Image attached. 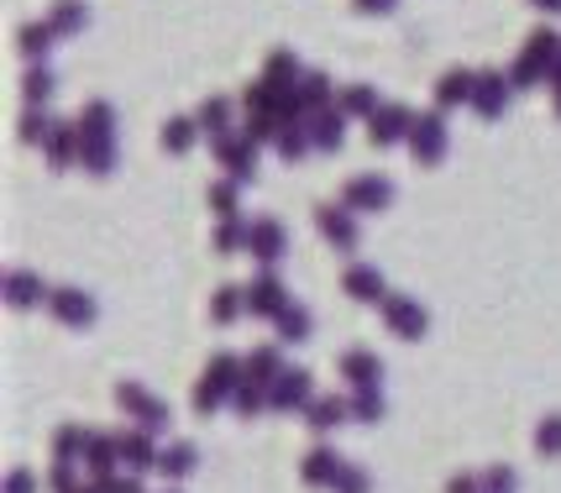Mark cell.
I'll list each match as a JSON object with an SVG mask.
<instances>
[{
    "instance_id": "obj_1",
    "label": "cell",
    "mask_w": 561,
    "mask_h": 493,
    "mask_svg": "<svg viewBox=\"0 0 561 493\" xmlns=\"http://www.w3.org/2000/svg\"><path fill=\"white\" fill-rule=\"evenodd\" d=\"M79 122V169L90 179H111L116 173V111L111 100H84V111L73 116Z\"/></svg>"
},
{
    "instance_id": "obj_2",
    "label": "cell",
    "mask_w": 561,
    "mask_h": 493,
    "mask_svg": "<svg viewBox=\"0 0 561 493\" xmlns=\"http://www.w3.org/2000/svg\"><path fill=\"white\" fill-rule=\"evenodd\" d=\"M247 378L242 357H231V352H216L210 363H205V372H199L195 394H190V404H195V415H216L220 404H231V394H237V383Z\"/></svg>"
},
{
    "instance_id": "obj_3",
    "label": "cell",
    "mask_w": 561,
    "mask_h": 493,
    "mask_svg": "<svg viewBox=\"0 0 561 493\" xmlns=\"http://www.w3.org/2000/svg\"><path fill=\"white\" fill-rule=\"evenodd\" d=\"M557 58H561V32H551V26L530 32L525 48L514 53V64H510V84L514 90H536L540 79H551Z\"/></svg>"
},
{
    "instance_id": "obj_4",
    "label": "cell",
    "mask_w": 561,
    "mask_h": 493,
    "mask_svg": "<svg viewBox=\"0 0 561 493\" xmlns=\"http://www.w3.org/2000/svg\"><path fill=\"white\" fill-rule=\"evenodd\" d=\"M336 199H342L352 216H378V210L393 205V179L389 173H352Z\"/></svg>"
},
{
    "instance_id": "obj_5",
    "label": "cell",
    "mask_w": 561,
    "mask_h": 493,
    "mask_svg": "<svg viewBox=\"0 0 561 493\" xmlns=\"http://www.w3.org/2000/svg\"><path fill=\"white\" fill-rule=\"evenodd\" d=\"M116 404L131 415V425H142V431H152V436H158V431H169V404L152 394L147 383H131V378L116 383Z\"/></svg>"
},
{
    "instance_id": "obj_6",
    "label": "cell",
    "mask_w": 561,
    "mask_h": 493,
    "mask_svg": "<svg viewBox=\"0 0 561 493\" xmlns=\"http://www.w3.org/2000/svg\"><path fill=\"white\" fill-rule=\"evenodd\" d=\"M451 148V126H446V111H425L415 116V131H410V152H415L420 169H436Z\"/></svg>"
},
{
    "instance_id": "obj_7",
    "label": "cell",
    "mask_w": 561,
    "mask_h": 493,
    "mask_svg": "<svg viewBox=\"0 0 561 493\" xmlns=\"http://www.w3.org/2000/svg\"><path fill=\"white\" fill-rule=\"evenodd\" d=\"M48 310H53V321L58 325H69V331H90V325L100 321V305L90 289H79V284H58L48 299Z\"/></svg>"
},
{
    "instance_id": "obj_8",
    "label": "cell",
    "mask_w": 561,
    "mask_h": 493,
    "mask_svg": "<svg viewBox=\"0 0 561 493\" xmlns=\"http://www.w3.org/2000/svg\"><path fill=\"white\" fill-rule=\"evenodd\" d=\"M278 100L263 90V84H247L242 90V131L252 142H273L278 137Z\"/></svg>"
},
{
    "instance_id": "obj_9",
    "label": "cell",
    "mask_w": 561,
    "mask_h": 493,
    "mask_svg": "<svg viewBox=\"0 0 561 493\" xmlns=\"http://www.w3.org/2000/svg\"><path fill=\"white\" fill-rule=\"evenodd\" d=\"M378 310H383L389 336H399V342H420V336L431 331V316H425V305H420L415 295H389Z\"/></svg>"
},
{
    "instance_id": "obj_10",
    "label": "cell",
    "mask_w": 561,
    "mask_h": 493,
    "mask_svg": "<svg viewBox=\"0 0 561 493\" xmlns=\"http://www.w3.org/2000/svg\"><path fill=\"white\" fill-rule=\"evenodd\" d=\"M310 399H316V372L310 368H284L268 383V410H284V415L299 410V415H305V410H310Z\"/></svg>"
},
{
    "instance_id": "obj_11",
    "label": "cell",
    "mask_w": 561,
    "mask_h": 493,
    "mask_svg": "<svg viewBox=\"0 0 561 493\" xmlns=\"http://www.w3.org/2000/svg\"><path fill=\"white\" fill-rule=\"evenodd\" d=\"M316 226H320V237L336 246V252H357V242H363L357 216L346 210L342 199H320V205H316Z\"/></svg>"
},
{
    "instance_id": "obj_12",
    "label": "cell",
    "mask_w": 561,
    "mask_h": 493,
    "mask_svg": "<svg viewBox=\"0 0 561 493\" xmlns=\"http://www.w3.org/2000/svg\"><path fill=\"white\" fill-rule=\"evenodd\" d=\"M299 79H305L299 53H294V48H273L268 58H263V74H257V84H263L273 100H289L294 90H299Z\"/></svg>"
},
{
    "instance_id": "obj_13",
    "label": "cell",
    "mask_w": 561,
    "mask_h": 493,
    "mask_svg": "<svg viewBox=\"0 0 561 493\" xmlns=\"http://www.w3.org/2000/svg\"><path fill=\"white\" fill-rule=\"evenodd\" d=\"M289 305V284L278 278V268H263L257 278H247V316L257 321H273L278 310Z\"/></svg>"
},
{
    "instance_id": "obj_14",
    "label": "cell",
    "mask_w": 561,
    "mask_h": 493,
    "mask_svg": "<svg viewBox=\"0 0 561 493\" xmlns=\"http://www.w3.org/2000/svg\"><path fill=\"white\" fill-rule=\"evenodd\" d=\"M510 69H478V90H472V111L483 116V122H499L504 111H510Z\"/></svg>"
},
{
    "instance_id": "obj_15",
    "label": "cell",
    "mask_w": 561,
    "mask_h": 493,
    "mask_svg": "<svg viewBox=\"0 0 561 493\" xmlns=\"http://www.w3.org/2000/svg\"><path fill=\"white\" fill-rule=\"evenodd\" d=\"M216 158H220V169H226V179H237V184H252V179H257V142H252L247 131L220 137Z\"/></svg>"
},
{
    "instance_id": "obj_16",
    "label": "cell",
    "mask_w": 561,
    "mask_h": 493,
    "mask_svg": "<svg viewBox=\"0 0 561 493\" xmlns=\"http://www.w3.org/2000/svg\"><path fill=\"white\" fill-rule=\"evenodd\" d=\"M410 131H415V111L383 100V111L367 122V142H373V148H399V142H410Z\"/></svg>"
},
{
    "instance_id": "obj_17",
    "label": "cell",
    "mask_w": 561,
    "mask_h": 493,
    "mask_svg": "<svg viewBox=\"0 0 561 493\" xmlns=\"http://www.w3.org/2000/svg\"><path fill=\"white\" fill-rule=\"evenodd\" d=\"M247 252L263 263V268H278L284 263V252H289V231L278 216H257L252 221V237H247Z\"/></svg>"
},
{
    "instance_id": "obj_18",
    "label": "cell",
    "mask_w": 561,
    "mask_h": 493,
    "mask_svg": "<svg viewBox=\"0 0 561 493\" xmlns=\"http://www.w3.org/2000/svg\"><path fill=\"white\" fill-rule=\"evenodd\" d=\"M116 446H122V468L126 472H158V457H163V446L152 431L142 425H131V431H116Z\"/></svg>"
},
{
    "instance_id": "obj_19",
    "label": "cell",
    "mask_w": 561,
    "mask_h": 493,
    "mask_svg": "<svg viewBox=\"0 0 561 493\" xmlns=\"http://www.w3.org/2000/svg\"><path fill=\"white\" fill-rule=\"evenodd\" d=\"M342 289H346V299H357V305H383V299L393 295L383 268H373V263H346Z\"/></svg>"
},
{
    "instance_id": "obj_20",
    "label": "cell",
    "mask_w": 561,
    "mask_h": 493,
    "mask_svg": "<svg viewBox=\"0 0 561 493\" xmlns=\"http://www.w3.org/2000/svg\"><path fill=\"white\" fill-rule=\"evenodd\" d=\"M342 378H346V389L357 394V389H378L383 383V357L373 352V346H352V352H342Z\"/></svg>"
},
{
    "instance_id": "obj_21",
    "label": "cell",
    "mask_w": 561,
    "mask_h": 493,
    "mask_svg": "<svg viewBox=\"0 0 561 493\" xmlns=\"http://www.w3.org/2000/svg\"><path fill=\"white\" fill-rule=\"evenodd\" d=\"M48 299H53L48 278H37V273H26V268L5 273V305H11V310H37V305H48Z\"/></svg>"
},
{
    "instance_id": "obj_22",
    "label": "cell",
    "mask_w": 561,
    "mask_h": 493,
    "mask_svg": "<svg viewBox=\"0 0 561 493\" xmlns=\"http://www.w3.org/2000/svg\"><path fill=\"white\" fill-rule=\"evenodd\" d=\"M90 442H95V431L90 425H79V420H64L58 431H53V442H48V451H53V462H84V451H90Z\"/></svg>"
},
{
    "instance_id": "obj_23",
    "label": "cell",
    "mask_w": 561,
    "mask_h": 493,
    "mask_svg": "<svg viewBox=\"0 0 561 493\" xmlns=\"http://www.w3.org/2000/svg\"><path fill=\"white\" fill-rule=\"evenodd\" d=\"M472 90H478V69H446V74L436 79V111L472 105Z\"/></svg>"
},
{
    "instance_id": "obj_24",
    "label": "cell",
    "mask_w": 561,
    "mask_h": 493,
    "mask_svg": "<svg viewBox=\"0 0 561 493\" xmlns=\"http://www.w3.org/2000/svg\"><path fill=\"white\" fill-rule=\"evenodd\" d=\"M79 148H84V142H79V122H58L53 126V137L48 142H43V158H48V169H73V163H79Z\"/></svg>"
},
{
    "instance_id": "obj_25",
    "label": "cell",
    "mask_w": 561,
    "mask_h": 493,
    "mask_svg": "<svg viewBox=\"0 0 561 493\" xmlns=\"http://www.w3.org/2000/svg\"><path fill=\"white\" fill-rule=\"evenodd\" d=\"M342 468L346 462L331 451V446H310V451H305V462H299V478H305L310 489H331V483L342 478Z\"/></svg>"
},
{
    "instance_id": "obj_26",
    "label": "cell",
    "mask_w": 561,
    "mask_h": 493,
    "mask_svg": "<svg viewBox=\"0 0 561 493\" xmlns=\"http://www.w3.org/2000/svg\"><path fill=\"white\" fill-rule=\"evenodd\" d=\"M310 148L316 152H342L346 142V116H342V105H331V111H320V116H310Z\"/></svg>"
},
{
    "instance_id": "obj_27",
    "label": "cell",
    "mask_w": 561,
    "mask_h": 493,
    "mask_svg": "<svg viewBox=\"0 0 561 493\" xmlns=\"http://www.w3.org/2000/svg\"><path fill=\"white\" fill-rule=\"evenodd\" d=\"M195 122H199V131H205L210 142H220V137H231V131H237V105H231L226 95H210L195 111Z\"/></svg>"
},
{
    "instance_id": "obj_28",
    "label": "cell",
    "mask_w": 561,
    "mask_h": 493,
    "mask_svg": "<svg viewBox=\"0 0 561 493\" xmlns=\"http://www.w3.org/2000/svg\"><path fill=\"white\" fill-rule=\"evenodd\" d=\"M195 468H199V446L195 442H169L163 446V457H158V478H163V483H184Z\"/></svg>"
},
{
    "instance_id": "obj_29",
    "label": "cell",
    "mask_w": 561,
    "mask_h": 493,
    "mask_svg": "<svg viewBox=\"0 0 561 493\" xmlns=\"http://www.w3.org/2000/svg\"><path fill=\"white\" fill-rule=\"evenodd\" d=\"M305 420H310V431H336V425H346L352 420V399H342V394H316L310 399V410H305Z\"/></svg>"
},
{
    "instance_id": "obj_30",
    "label": "cell",
    "mask_w": 561,
    "mask_h": 493,
    "mask_svg": "<svg viewBox=\"0 0 561 493\" xmlns=\"http://www.w3.org/2000/svg\"><path fill=\"white\" fill-rule=\"evenodd\" d=\"M84 468H90V483L116 478V472H122V446H116V436L95 431V442H90V451H84Z\"/></svg>"
},
{
    "instance_id": "obj_31",
    "label": "cell",
    "mask_w": 561,
    "mask_h": 493,
    "mask_svg": "<svg viewBox=\"0 0 561 493\" xmlns=\"http://www.w3.org/2000/svg\"><path fill=\"white\" fill-rule=\"evenodd\" d=\"M299 105H305V116H320V111H331L336 105V90H331V74H320V69H305L299 79Z\"/></svg>"
},
{
    "instance_id": "obj_32",
    "label": "cell",
    "mask_w": 561,
    "mask_h": 493,
    "mask_svg": "<svg viewBox=\"0 0 561 493\" xmlns=\"http://www.w3.org/2000/svg\"><path fill=\"white\" fill-rule=\"evenodd\" d=\"M247 316V284H220L210 295V325H237Z\"/></svg>"
},
{
    "instance_id": "obj_33",
    "label": "cell",
    "mask_w": 561,
    "mask_h": 493,
    "mask_svg": "<svg viewBox=\"0 0 561 493\" xmlns=\"http://www.w3.org/2000/svg\"><path fill=\"white\" fill-rule=\"evenodd\" d=\"M336 105H342L346 122H352V116H367V122H373V116L383 111V100H378L373 84H342V90H336Z\"/></svg>"
},
{
    "instance_id": "obj_34",
    "label": "cell",
    "mask_w": 561,
    "mask_h": 493,
    "mask_svg": "<svg viewBox=\"0 0 561 493\" xmlns=\"http://www.w3.org/2000/svg\"><path fill=\"white\" fill-rule=\"evenodd\" d=\"M48 26L58 37H79V32L90 26V5H84V0H53Z\"/></svg>"
},
{
    "instance_id": "obj_35",
    "label": "cell",
    "mask_w": 561,
    "mask_h": 493,
    "mask_svg": "<svg viewBox=\"0 0 561 493\" xmlns=\"http://www.w3.org/2000/svg\"><path fill=\"white\" fill-rule=\"evenodd\" d=\"M58 43V32H53L48 22H26L22 32H16V48H22L26 64H43L48 58V48Z\"/></svg>"
},
{
    "instance_id": "obj_36",
    "label": "cell",
    "mask_w": 561,
    "mask_h": 493,
    "mask_svg": "<svg viewBox=\"0 0 561 493\" xmlns=\"http://www.w3.org/2000/svg\"><path fill=\"white\" fill-rule=\"evenodd\" d=\"M310 310H305V305H299V299H289V305H284V310H278V316H273V331H278V342H305V336H310Z\"/></svg>"
},
{
    "instance_id": "obj_37",
    "label": "cell",
    "mask_w": 561,
    "mask_h": 493,
    "mask_svg": "<svg viewBox=\"0 0 561 493\" xmlns=\"http://www.w3.org/2000/svg\"><path fill=\"white\" fill-rule=\"evenodd\" d=\"M242 368H247V378H257V383H273V378L289 368V363H284V352H278V346H252V352L242 357Z\"/></svg>"
},
{
    "instance_id": "obj_38",
    "label": "cell",
    "mask_w": 561,
    "mask_h": 493,
    "mask_svg": "<svg viewBox=\"0 0 561 493\" xmlns=\"http://www.w3.org/2000/svg\"><path fill=\"white\" fill-rule=\"evenodd\" d=\"M195 142H199V122H195V116H169V122H163V152L184 158Z\"/></svg>"
},
{
    "instance_id": "obj_39",
    "label": "cell",
    "mask_w": 561,
    "mask_h": 493,
    "mask_svg": "<svg viewBox=\"0 0 561 493\" xmlns=\"http://www.w3.org/2000/svg\"><path fill=\"white\" fill-rule=\"evenodd\" d=\"M205 205L216 210L220 221H231V216H242V184H237V179H216V184L205 190Z\"/></svg>"
},
{
    "instance_id": "obj_40",
    "label": "cell",
    "mask_w": 561,
    "mask_h": 493,
    "mask_svg": "<svg viewBox=\"0 0 561 493\" xmlns=\"http://www.w3.org/2000/svg\"><path fill=\"white\" fill-rule=\"evenodd\" d=\"M231 410H237L242 420L263 415V410H268V383H257V378H242V383H237V394H231Z\"/></svg>"
},
{
    "instance_id": "obj_41",
    "label": "cell",
    "mask_w": 561,
    "mask_h": 493,
    "mask_svg": "<svg viewBox=\"0 0 561 493\" xmlns=\"http://www.w3.org/2000/svg\"><path fill=\"white\" fill-rule=\"evenodd\" d=\"M273 148H278V158H305V152H310V126L305 122H284L278 126V137H273Z\"/></svg>"
},
{
    "instance_id": "obj_42",
    "label": "cell",
    "mask_w": 561,
    "mask_h": 493,
    "mask_svg": "<svg viewBox=\"0 0 561 493\" xmlns=\"http://www.w3.org/2000/svg\"><path fill=\"white\" fill-rule=\"evenodd\" d=\"M247 237H252V221H242V216H231V221H216V252L220 257H231V252H242L247 246Z\"/></svg>"
},
{
    "instance_id": "obj_43",
    "label": "cell",
    "mask_w": 561,
    "mask_h": 493,
    "mask_svg": "<svg viewBox=\"0 0 561 493\" xmlns=\"http://www.w3.org/2000/svg\"><path fill=\"white\" fill-rule=\"evenodd\" d=\"M53 116H48V105H26V116H22V142L26 148H43V142H48L53 137Z\"/></svg>"
},
{
    "instance_id": "obj_44",
    "label": "cell",
    "mask_w": 561,
    "mask_h": 493,
    "mask_svg": "<svg viewBox=\"0 0 561 493\" xmlns=\"http://www.w3.org/2000/svg\"><path fill=\"white\" fill-rule=\"evenodd\" d=\"M536 451H540V457H551V462L561 457V410L540 415V425H536Z\"/></svg>"
},
{
    "instance_id": "obj_45",
    "label": "cell",
    "mask_w": 561,
    "mask_h": 493,
    "mask_svg": "<svg viewBox=\"0 0 561 493\" xmlns=\"http://www.w3.org/2000/svg\"><path fill=\"white\" fill-rule=\"evenodd\" d=\"M22 95H26V105H48V100H53V74H48V64H32V69H26Z\"/></svg>"
},
{
    "instance_id": "obj_46",
    "label": "cell",
    "mask_w": 561,
    "mask_h": 493,
    "mask_svg": "<svg viewBox=\"0 0 561 493\" xmlns=\"http://www.w3.org/2000/svg\"><path fill=\"white\" fill-rule=\"evenodd\" d=\"M383 410H389V404H383V389H357V394H352V420H363V425H378Z\"/></svg>"
},
{
    "instance_id": "obj_47",
    "label": "cell",
    "mask_w": 561,
    "mask_h": 493,
    "mask_svg": "<svg viewBox=\"0 0 561 493\" xmlns=\"http://www.w3.org/2000/svg\"><path fill=\"white\" fill-rule=\"evenodd\" d=\"M478 478H483V493H519V472L510 462H489Z\"/></svg>"
},
{
    "instance_id": "obj_48",
    "label": "cell",
    "mask_w": 561,
    "mask_h": 493,
    "mask_svg": "<svg viewBox=\"0 0 561 493\" xmlns=\"http://www.w3.org/2000/svg\"><path fill=\"white\" fill-rule=\"evenodd\" d=\"M331 493H373V472L357 468V462H346L342 478L331 483Z\"/></svg>"
},
{
    "instance_id": "obj_49",
    "label": "cell",
    "mask_w": 561,
    "mask_h": 493,
    "mask_svg": "<svg viewBox=\"0 0 561 493\" xmlns=\"http://www.w3.org/2000/svg\"><path fill=\"white\" fill-rule=\"evenodd\" d=\"M43 483H48L53 493H79V489H84V483H79V472H73L69 462H53V468H48V478H43Z\"/></svg>"
},
{
    "instance_id": "obj_50",
    "label": "cell",
    "mask_w": 561,
    "mask_h": 493,
    "mask_svg": "<svg viewBox=\"0 0 561 493\" xmlns=\"http://www.w3.org/2000/svg\"><path fill=\"white\" fill-rule=\"evenodd\" d=\"M100 493H147L142 489V472H116V478H100Z\"/></svg>"
},
{
    "instance_id": "obj_51",
    "label": "cell",
    "mask_w": 561,
    "mask_h": 493,
    "mask_svg": "<svg viewBox=\"0 0 561 493\" xmlns=\"http://www.w3.org/2000/svg\"><path fill=\"white\" fill-rule=\"evenodd\" d=\"M43 483H37V472L32 468H11L5 472V493H37Z\"/></svg>"
},
{
    "instance_id": "obj_52",
    "label": "cell",
    "mask_w": 561,
    "mask_h": 493,
    "mask_svg": "<svg viewBox=\"0 0 561 493\" xmlns=\"http://www.w3.org/2000/svg\"><path fill=\"white\" fill-rule=\"evenodd\" d=\"M446 493H483V478L478 472H457V478H446Z\"/></svg>"
},
{
    "instance_id": "obj_53",
    "label": "cell",
    "mask_w": 561,
    "mask_h": 493,
    "mask_svg": "<svg viewBox=\"0 0 561 493\" xmlns=\"http://www.w3.org/2000/svg\"><path fill=\"white\" fill-rule=\"evenodd\" d=\"M393 5H399V0H352V11H357V16H389Z\"/></svg>"
},
{
    "instance_id": "obj_54",
    "label": "cell",
    "mask_w": 561,
    "mask_h": 493,
    "mask_svg": "<svg viewBox=\"0 0 561 493\" xmlns=\"http://www.w3.org/2000/svg\"><path fill=\"white\" fill-rule=\"evenodd\" d=\"M536 11H546V16H561V0H530Z\"/></svg>"
},
{
    "instance_id": "obj_55",
    "label": "cell",
    "mask_w": 561,
    "mask_h": 493,
    "mask_svg": "<svg viewBox=\"0 0 561 493\" xmlns=\"http://www.w3.org/2000/svg\"><path fill=\"white\" fill-rule=\"evenodd\" d=\"M546 84H551V90L561 95V58H557V69H551V79H546Z\"/></svg>"
},
{
    "instance_id": "obj_56",
    "label": "cell",
    "mask_w": 561,
    "mask_h": 493,
    "mask_svg": "<svg viewBox=\"0 0 561 493\" xmlns=\"http://www.w3.org/2000/svg\"><path fill=\"white\" fill-rule=\"evenodd\" d=\"M79 493H100V489H95V483H84V489H79Z\"/></svg>"
},
{
    "instance_id": "obj_57",
    "label": "cell",
    "mask_w": 561,
    "mask_h": 493,
    "mask_svg": "<svg viewBox=\"0 0 561 493\" xmlns=\"http://www.w3.org/2000/svg\"><path fill=\"white\" fill-rule=\"evenodd\" d=\"M557 116H561V95H557Z\"/></svg>"
}]
</instances>
